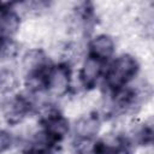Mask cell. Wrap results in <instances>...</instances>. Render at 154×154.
I'll return each mask as SVG.
<instances>
[{"mask_svg":"<svg viewBox=\"0 0 154 154\" xmlns=\"http://www.w3.org/2000/svg\"><path fill=\"white\" fill-rule=\"evenodd\" d=\"M19 84L17 71L10 66L2 65L0 67V96L5 97L14 94Z\"/></svg>","mask_w":154,"mask_h":154,"instance_id":"10","label":"cell"},{"mask_svg":"<svg viewBox=\"0 0 154 154\" xmlns=\"http://www.w3.org/2000/svg\"><path fill=\"white\" fill-rule=\"evenodd\" d=\"M102 82L105 84L103 91H116L126 87L138 73L140 61L129 52H123L114 57L106 65Z\"/></svg>","mask_w":154,"mask_h":154,"instance_id":"1","label":"cell"},{"mask_svg":"<svg viewBox=\"0 0 154 154\" xmlns=\"http://www.w3.org/2000/svg\"><path fill=\"white\" fill-rule=\"evenodd\" d=\"M12 144H13V137L11 135V131L0 128V154L11 149Z\"/></svg>","mask_w":154,"mask_h":154,"instance_id":"11","label":"cell"},{"mask_svg":"<svg viewBox=\"0 0 154 154\" xmlns=\"http://www.w3.org/2000/svg\"><path fill=\"white\" fill-rule=\"evenodd\" d=\"M101 124V116L97 112H90L76 118L73 125H71V131L73 132L75 138L96 140L102 126Z\"/></svg>","mask_w":154,"mask_h":154,"instance_id":"8","label":"cell"},{"mask_svg":"<svg viewBox=\"0 0 154 154\" xmlns=\"http://www.w3.org/2000/svg\"><path fill=\"white\" fill-rule=\"evenodd\" d=\"M117 53V41L109 32H97L87 41V54L108 64Z\"/></svg>","mask_w":154,"mask_h":154,"instance_id":"5","label":"cell"},{"mask_svg":"<svg viewBox=\"0 0 154 154\" xmlns=\"http://www.w3.org/2000/svg\"><path fill=\"white\" fill-rule=\"evenodd\" d=\"M2 118L11 125H16L26 117L34 114L30 100L25 94H11L2 97L0 105Z\"/></svg>","mask_w":154,"mask_h":154,"instance_id":"3","label":"cell"},{"mask_svg":"<svg viewBox=\"0 0 154 154\" xmlns=\"http://www.w3.org/2000/svg\"><path fill=\"white\" fill-rule=\"evenodd\" d=\"M106 65L107 64L100 61L99 59L87 54L82 59L81 66L77 73V81H78L79 88L84 91L90 89H96L99 82L102 81L103 78Z\"/></svg>","mask_w":154,"mask_h":154,"instance_id":"4","label":"cell"},{"mask_svg":"<svg viewBox=\"0 0 154 154\" xmlns=\"http://www.w3.org/2000/svg\"><path fill=\"white\" fill-rule=\"evenodd\" d=\"M19 58V67L24 77L46 72L52 64L41 47H29Z\"/></svg>","mask_w":154,"mask_h":154,"instance_id":"6","label":"cell"},{"mask_svg":"<svg viewBox=\"0 0 154 154\" xmlns=\"http://www.w3.org/2000/svg\"><path fill=\"white\" fill-rule=\"evenodd\" d=\"M41 128L46 131V134L57 143L60 144L70 134L71 124L67 117L63 114L60 109H57L46 117L40 119Z\"/></svg>","mask_w":154,"mask_h":154,"instance_id":"7","label":"cell"},{"mask_svg":"<svg viewBox=\"0 0 154 154\" xmlns=\"http://www.w3.org/2000/svg\"><path fill=\"white\" fill-rule=\"evenodd\" d=\"M23 19L10 7V4H5L0 11V38H16L22 29Z\"/></svg>","mask_w":154,"mask_h":154,"instance_id":"9","label":"cell"},{"mask_svg":"<svg viewBox=\"0 0 154 154\" xmlns=\"http://www.w3.org/2000/svg\"><path fill=\"white\" fill-rule=\"evenodd\" d=\"M72 69L67 63L51 64L46 72V90L48 95L58 101L65 99L72 93Z\"/></svg>","mask_w":154,"mask_h":154,"instance_id":"2","label":"cell"}]
</instances>
